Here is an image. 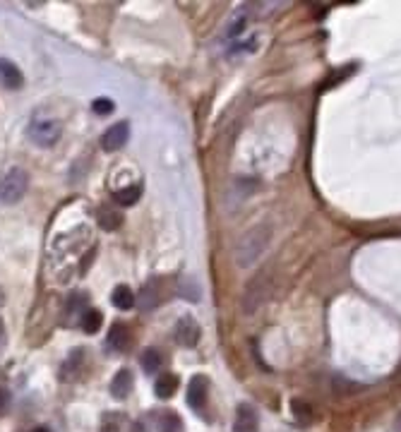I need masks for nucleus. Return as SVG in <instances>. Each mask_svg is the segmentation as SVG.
Masks as SVG:
<instances>
[{
    "label": "nucleus",
    "mask_w": 401,
    "mask_h": 432,
    "mask_svg": "<svg viewBox=\"0 0 401 432\" xmlns=\"http://www.w3.org/2000/svg\"><path fill=\"white\" fill-rule=\"evenodd\" d=\"M272 240V228L269 224H257L252 226L250 231L245 233L243 238L235 245V264L238 266H252L262 257V252L267 250Z\"/></svg>",
    "instance_id": "obj_1"
},
{
    "label": "nucleus",
    "mask_w": 401,
    "mask_h": 432,
    "mask_svg": "<svg viewBox=\"0 0 401 432\" xmlns=\"http://www.w3.org/2000/svg\"><path fill=\"white\" fill-rule=\"evenodd\" d=\"M29 188V176L24 168H10L0 178V202L3 205H17Z\"/></svg>",
    "instance_id": "obj_2"
},
{
    "label": "nucleus",
    "mask_w": 401,
    "mask_h": 432,
    "mask_svg": "<svg viewBox=\"0 0 401 432\" xmlns=\"http://www.w3.org/2000/svg\"><path fill=\"white\" fill-rule=\"evenodd\" d=\"M60 123H55V120H48V118H36L29 123L27 128V135L34 144H39V147H55L60 139Z\"/></svg>",
    "instance_id": "obj_3"
},
{
    "label": "nucleus",
    "mask_w": 401,
    "mask_h": 432,
    "mask_svg": "<svg viewBox=\"0 0 401 432\" xmlns=\"http://www.w3.org/2000/svg\"><path fill=\"white\" fill-rule=\"evenodd\" d=\"M267 293H269V281H267V271H260L257 276L247 284L245 288V296H243V310L245 313H255L264 301H267Z\"/></svg>",
    "instance_id": "obj_4"
},
{
    "label": "nucleus",
    "mask_w": 401,
    "mask_h": 432,
    "mask_svg": "<svg viewBox=\"0 0 401 432\" xmlns=\"http://www.w3.org/2000/svg\"><path fill=\"white\" fill-rule=\"evenodd\" d=\"M176 341L181 344L183 348H193L197 346V341H200V324L195 322V317H181L176 324Z\"/></svg>",
    "instance_id": "obj_5"
},
{
    "label": "nucleus",
    "mask_w": 401,
    "mask_h": 432,
    "mask_svg": "<svg viewBox=\"0 0 401 432\" xmlns=\"http://www.w3.org/2000/svg\"><path fill=\"white\" fill-rule=\"evenodd\" d=\"M127 139H130V125L123 120V123H116L113 128H108L104 132V137H101V147H104V151H118V149L125 147Z\"/></svg>",
    "instance_id": "obj_6"
},
{
    "label": "nucleus",
    "mask_w": 401,
    "mask_h": 432,
    "mask_svg": "<svg viewBox=\"0 0 401 432\" xmlns=\"http://www.w3.org/2000/svg\"><path fill=\"white\" fill-rule=\"evenodd\" d=\"M233 432H260V416L250 404H240L235 411Z\"/></svg>",
    "instance_id": "obj_7"
},
{
    "label": "nucleus",
    "mask_w": 401,
    "mask_h": 432,
    "mask_svg": "<svg viewBox=\"0 0 401 432\" xmlns=\"http://www.w3.org/2000/svg\"><path fill=\"white\" fill-rule=\"evenodd\" d=\"M106 344H108V348H111V351H116V353H125L127 348H130L132 334H130V329H127L125 322H113L111 324Z\"/></svg>",
    "instance_id": "obj_8"
},
{
    "label": "nucleus",
    "mask_w": 401,
    "mask_h": 432,
    "mask_svg": "<svg viewBox=\"0 0 401 432\" xmlns=\"http://www.w3.org/2000/svg\"><path fill=\"white\" fill-rule=\"evenodd\" d=\"M205 401H207V377L205 374H195L188 384V404L190 409L202 411Z\"/></svg>",
    "instance_id": "obj_9"
},
{
    "label": "nucleus",
    "mask_w": 401,
    "mask_h": 432,
    "mask_svg": "<svg viewBox=\"0 0 401 432\" xmlns=\"http://www.w3.org/2000/svg\"><path fill=\"white\" fill-rule=\"evenodd\" d=\"M0 82H3L5 89H20L24 85L20 68H17L15 63H10L8 58H0Z\"/></svg>",
    "instance_id": "obj_10"
},
{
    "label": "nucleus",
    "mask_w": 401,
    "mask_h": 432,
    "mask_svg": "<svg viewBox=\"0 0 401 432\" xmlns=\"http://www.w3.org/2000/svg\"><path fill=\"white\" fill-rule=\"evenodd\" d=\"M97 221H99V226L104 228V231H116V228L123 226V214H120V209L101 205L99 212H97Z\"/></svg>",
    "instance_id": "obj_11"
},
{
    "label": "nucleus",
    "mask_w": 401,
    "mask_h": 432,
    "mask_svg": "<svg viewBox=\"0 0 401 432\" xmlns=\"http://www.w3.org/2000/svg\"><path fill=\"white\" fill-rule=\"evenodd\" d=\"M161 301H164L161 286H159V279H154V281H149L142 288V293H139V308H142V310H154V308H159V303H161Z\"/></svg>",
    "instance_id": "obj_12"
},
{
    "label": "nucleus",
    "mask_w": 401,
    "mask_h": 432,
    "mask_svg": "<svg viewBox=\"0 0 401 432\" xmlns=\"http://www.w3.org/2000/svg\"><path fill=\"white\" fill-rule=\"evenodd\" d=\"M159 418L156 421V432H183V421L181 416L173 411H161V413H154Z\"/></svg>",
    "instance_id": "obj_13"
},
{
    "label": "nucleus",
    "mask_w": 401,
    "mask_h": 432,
    "mask_svg": "<svg viewBox=\"0 0 401 432\" xmlns=\"http://www.w3.org/2000/svg\"><path fill=\"white\" fill-rule=\"evenodd\" d=\"M111 301H113V305H116L118 310H132V308H135V293H132V288H130V286H125V284H120V286L113 288Z\"/></svg>",
    "instance_id": "obj_14"
},
{
    "label": "nucleus",
    "mask_w": 401,
    "mask_h": 432,
    "mask_svg": "<svg viewBox=\"0 0 401 432\" xmlns=\"http://www.w3.org/2000/svg\"><path fill=\"white\" fill-rule=\"evenodd\" d=\"M132 389V372L130 370H118L111 382V394L116 399H125Z\"/></svg>",
    "instance_id": "obj_15"
},
{
    "label": "nucleus",
    "mask_w": 401,
    "mask_h": 432,
    "mask_svg": "<svg viewBox=\"0 0 401 432\" xmlns=\"http://www.w3.org/2000/svg\"><path fill=\"white\" fill-rule=\"evenodd\" d=\"M139 197H142V185H127L113 193V202H116L118 207H132Z\"/></svg>",
    "instance_id": "obj_16"
},
{
    "label": "nucleus",
    "mask_w": 401,
    "mask_h": 432,
    "mask_svg": "<svg viewBox=\"0 0 401 432\" xmlns=\"http://www.w3.org/2000/svg\"><path fill=\"white\" fill-rule=\"evenodd\" d=\"M154 392H156L159 399H171L178 392V377L171 372H164L161 377L154 382Z\"/></svg>",
    "instance_id": "obj_17"
},
{
    "label": "nucleus",
    "mask_w": 401,
    "mask_h": 432,
    "mask_svg": "<svg viewBox=\"0 0 401 432\" xmlns=\"http://www.w3.org/2000/svg\"><path fill=\"white\" fill-rule=\"evenodd\" d=\"M101 322H104V315L94 308H87L85 313L80 315V324H82V332L85 334H97L101 329Z\"/></svg>",
    "instance_id": "obj_18"
},
{
    "label": "nucleus",
    "mask_w": 401,
    "mask_h": 432,
    "mask_svg": "<svg viewBox=\"0 0 401 432\" xmlns=\"http://www.w3.org/2000/svg\"><path fill=\"white\" fill-rule=\"evenodd\" d=\"M139 363H142V370L144 372H156L159 367H161L164 358H161V351L159 348H147V351L142 353V358H139Z\"/></svg>",
    "instance_id": "obj_19"
},
{
    "label": "nucleus",
    "mask_w": 401,
    "mask_h": 432,
    "mask_svg": "<svg viewBox=\"0 0 401 432\" xmlns=\"http://www.w3.org/2000/svg\"><path fill=\"white\" fill-rule=\"evenodd\" d=\"M178 296L188 298V301H197V298H200V288H197L195 281H190V279H183L181 286H178Z\"/></svg>",
    "instance_id": "obj_20"
},
{
    "label": "nucleus",
    "mask_w": 401,
    "mask_h": 432,
    "mask_svg": "<svg viewBox=\"0 0 401 432\" xmlns=\"http://www.w3.org/2000/svg\"><path fill=\"white\" fill-rule=\"evenodd\" d=\"M113 108H116V104L106 97H99L92 101V111L97 113V116H108V113H113Z\"/></svg>",
    "instance_id": "obj_21"
},
{
    "label": "nucleus",
    "mask_w": 401,
    "mask_h": 432,
    "mask_svg": "<svg viewBox=\"0 0 401 432\" xmlns=\"http://www.w3.org/2000/svg\"><path fill=\"white\" fill-rule=\"evenodd\" d=\"M294 413H296V418L301 423H308L310 421V406L305 404V401H301V399H296V401H294Z\"/></svg>",
    "instance_id": "obj_22"
},
{
    "label": "nucleus",
    "mask_w": 401,
    "mask_h": 432,
    "mask_svg": "<svg viewBox=\"0 0 401 432\" xmlns=\"http://www.w3.org/2000/svg\"><path fill=\"white\" fill-rule=\"evenodd\" d=\"M10 409V392L5 387H0V416H5Z\"/></svg>",
    "instance_id": "obj_23"
},
{
    "label": "nucleus",
    "mask_w": 401,
    "mask_h": 432,
    "mask_svg": "<svg viewBox=\"0 0 401 432\" xmlns=\"http://www.w3.org/2000/svg\"><path fill=\"white\" fill-rule=\"evenodd\" d=\"M101 432H120V423H118V421H111V418L106 416L104 428H101Z\"/></svg>",
    "instance_id": "obj_24"
},
{
    "label": "nucleus",
    "mask_w": 401,
    "mask_h": 432,
    "mask_svg": "<svg viewBox=\"0 0 401 432\" xmlns=\"http://www.w3.org/2000/svg\"><path fill=\"white\" fill-rule=\"evenodd\" d=\"M130 432H147V430H144V425H142V423L135 421V423L130 425Z\"/></svg>",
    "instance_id": "obj_25"
},
{
    "label": "nucleus",
    "mask_w": 401,
    "mask_h": 432,
    "mask_svg": "<svg viewBox=\"0 0 401 432\" xmlns=\"http://www.w3.org/2000/svg\"><path fill=\"white\" fill-rule=\"evenodd\" d=\"M394 432H401V413L397 416V421H394Z\"/></svg>",
    "instance_id": "obj_26"
},
{
    "label": "nucleus",
    "mask_w": 401,
    "mask_h": 432,
    "mask_svg": "<svg viewBox=\"0 0 401 432\" xmlns=\"http://www.w3.org/2000/svg\"><path fill=\"white\" fill-rule=\"evenodd\" d=\"M3 341H5V327L3 322H0V346H3Z\"/></svg>",
    "instance_id": "obj_27"
},
{
    "label": "nucleus",
    "mask_w": 401,
    "mask_h": 432,
    "mask_svg": "<svg viewBox=\"0 0 401 432\" xmlns=\"http://www.w3.org/2000/svg\"><path fill=\"white\" fill-rule=\"evenodd\" d=\"M5 303V293H3V288H0V305Z\"/></svg>",
    "instance_id": "obj_28"
},
{
    "label": "nucleus",
    "mask_w": 401,
    "mask_h": 432,
    "mask_svg": "<svg viewBox=\"0 0 401 432\" xmlns=\"http://www.w3.org/2000/svg\"><path fill=\"white\" fill-rule=\"evenodd\" d=\"M31 432H50V430H46V428H36V430H31Z\"/></svg>",
    "instance_id": "obj_29"
}]
</instances>
